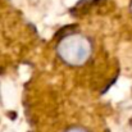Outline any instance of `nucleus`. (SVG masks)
I'll return each mask as SVG.
<instances>
[{
    "label": "nucleus",
    "mask_w": 132,
    "mask_h": 132,
    "mask_svg": "<svg viewBox=\"0 0 132 132\" xmlns=\"http://www.w3.org/2000/svg\"><path fill=\"white\" fill-rule=\"evenodd\" d=\"M55 56L62 67L72 72H88L104 55L96 39L82 28H67L54 46Z\"/></svg>",
    "instance_id": "nucleus-1"
},
{
    "label": "nucleus",
    "mask_w": 132,
    "mask_h": 132,
    "mask_svg": "<svg viewBox=\"0 0 132 132\" xmlns=\"http://www.w3.org/2000/svg\"><path fill=\"white\" fill-rule=\"evenodd\" d=\"M51 132H99V125L81 110L68 112L59 116Z\"/></svg>",
    "instance_id": "nucleus-2"
}]
</instances>
